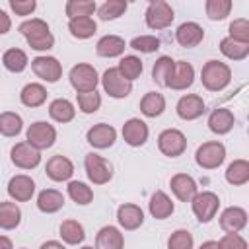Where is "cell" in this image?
<instances>
[{"label":"cell","mask_w":249,"mask_h":249,"mask_svg":"<svg viewBox=\"0 0 249 249\" xmlns=\"http://www.w3.org/2000/svg\"><path fill=\"white\" fill-rule=\"evenodd\" d=\"M140 111L146 117H160L165 111V97L160 91H148L140 99Z\"/></svg>","instance_id":"obj_29"},{"label":"cell","mask_w":249,"mask_h":249,"mask_svg":"<svg viewBox=\"0 0 249 249\" xmlns=\"http://www.w3.org/2000/svg\"><path fill=\"white\" fill-rule=\"evenodd\" d=\"M76 97H78V107H80V111L86 113V115H91V113H95V111L101 107V95L97 93V89H93V91H84V93H76Z\"/></svg>","instance_id":"obj_44"},{"label":"cell","mask_w":249,"mask_h":249,"mask_svg":"<svg viewBox=\"0 0 249 249\" xmlns=\"http://www.w3.org/2000/svg\"><path fill=\"white\" fill-rule=\"evenodd\" d=\"M202 39H204V29L196 21H185L175 31V41L181 47H185V49H191V47L200 45Z\"/></svg>","instance_id":"obj_19"},{"label":"cell","mask_w":249,"mask_h":249,"mask_svg":"<svg viewBox=\"0 0 249 249\" xmlns=\"http://www.w3.org/2000/svg\"><path fill=\"white\" fill-rule=\"evenodd\" d=\"M68 31L76 39H89L97 31V23L93 18H74L68 21Z\"/></svg>","instance_id":"obj_34"},{"label":"cell","mask_w":249,"mask_h":249,"mask_svg":"<svg viewBox=\"0 0 249 249\" xmlns=\"http://www.w3.org/2000/svg\"><path fill=\"white\" fill-rule=\"evenodd\" d=\"M21 249H27V247H21Z\"/></svg>","instance_id":"obj_55"},{"label":"cell","mask_w":249,"mask_h":249,"mask_svg":"<svg viewBox=\"0 0 249 249\" xmlns=\"http://www.w3.org/2000/svg\"><path fill=\"white\" fill-rule=\"evenodd\" d=\"M148 208H150V214H152L156 220H165V218H169V216L173 214V210H175L171 198H169L163 191H156V193L150 196Z\"/></svg>","instance_id":"obj_25"},{"label":"cell","mask_w":249,"mask_h":249,"mask_svg":"<svg viewBox=\"0 0 249 249\" xmlns=\"http://www.w3.org/2000/svg\"><path fill=\"white\" fill-rule=\"evenodd\" d=\"M231 80V68L222 60H208L200 70V82L208 91H222Z\"/></svg>","instance_id":"obj_2"},{"label":"cell","mask_w":249,"mask_h":249,"mask_svg":"<svg viewBox=\"0 0 249 249\" xmlns=\"http://www.w3.org/2000/svg\"><path fill=\"white\" fill-rule=\"evenodd\" d=\"M117 220L121 224V228L132 231V230H138L144 222V212L138 204H130V202H124L119 206L117 210Z\"/></svg>","instance_id":"obj_22"},{"label":"cell","mask_w":249,"mask_h":249,"mask_svg":"<svg viewBox=\"0 0 249 249\" xmlns=\"http://www.w3.org/2000/svg\"><path fill=\"white\" fill-rule=\"evenodd\" d=\"M101 86L109 97L123 99L132 91V82L124 80L117 68H107L101 76Z\"/></svg>","instance_id":"obj_10"},{"label":"cell","mask_w":249,"mask_h":249,"mask_svg":"<svg viewBox=\"0 0 249 249\" xmlns=\"http://www.w3.org/2000/svg\"><path fill=\"white\" fill-rule=\"evenodd\" d=\"M21 128H23V121L18 113H14V111L0 113V134L2 136H8V138L18 136L21 132Z\"/></svg>","instance_id":"obj_36"},{"label":"cell","mask_w":249,"mask_h":249,"mask_svg":"<svg viewBox=\"0 0 249 249\" xmlns=\"http://www.w3.org/2000/svg\"><path fill=\"white\" fill-rule=\"evenodd\" d=\"M27 144L29 146H33L35 150H47V148H51L53 144H54V140H56V130H54V126L53 124H49L47 121H37V123H33L29 128H27Z\"/></svg>","instance_id":"obj_8"},{"label":"cell","mask_w":249,"mask_h":249,"mask_svg":"<svg viewBox=\"0 0 249 249\" xmlns=\"http://www.w3.org/2000/svg\"><path fill=\"white\" fill-rule=\"evenodd\" d=\"M158 148L167 158H177L187 150V138L177 128H165L158 136Z\"/></svg>","instance_id":"obj_9"},{"label":"cell","mask_w":249,"mask_h":249,"mask_svg":"<svg viewBox=\"0 0 249 249\" xmlns=\"http://www.w3.org/2000/svg\"><path fill=\"white\" fill-rule=\"evenodd\" d=\"M224 160H226V146L218 140L204 142L195 152V161L202 169H216L224 163Z\"/></svg>","instance_id":"obj_3"},{"label":"cell","mask_w":249,"mask_h":249,"mask_svg":"<svg viewBox=\"0 0 249 249\" xmlns=\"http://www.w3.org/2000/svg\"><path fill=\"white\" fill-rule=\"evenodd\" d=\"M218 247L220 249H247V241L239 233H226L218 241Z\"/></svg>","instance_id":"obj_48"},{"label":"cell","mask_w":249,"mask_h":249,"mask_svg":"<svg viewBox=\"0 0 249 249\" xmlns=\"http://www.w3.org/2000/svg\"><path fill=\"white\" fill-rule=\"evenodd\" d=\"M10 27H12V21H10V16L4 12V10H0V35H4V33H8L10 31Z\"/></svg>","instance_id":"obj_50"},{"label":"cell","mask_w":249,"mask_h":249,"mask_svg":"<svg viewBox=\"0 0 249 249\" xmlns=\"http://www.w3.org/2000/svg\"><path fill=\"white\" fill-rule=\"evenodd\" d=\"M173 66H175V60L171 58V56H160L156 62H154V66H152V80L158 84V86H161V88H167V82H169V78H171V74H173Z\"/></svg>","instance_id":"obj_30"},{"label":"cell","mask_w":249,"mask_h":249,"mask_svg":"<svg viewBox=\"0 0 249 249\" xmlns=\"http://www.w3.org/2000/svg\"><path fill=\"white\" fill-rule=\"evenodd\" d=\"M35 193V181L29 175H14L8 181V195L16 202H27L31 200Z\"/></svg>","instance_id":"obj_16"},{"label":"cell","mask_w":249,"mask_h":249,"mask_svg":"<svg viewBox=\"0 0 249 249\" xmlns=\"http://www.w3.org/2000/svg\"><path fill=\"white\" fill-rule=\"evenodd\" d=\"M126 45H124V39L119 37V35H103L97 45H95V51L99 56H105V58H113V56H121L124 53Z\"/></svg>","instance_id":"obj_26"},{"label":"cell","mask_w":249,"mask_h":249,"mask_svg":"<svg viewBox=\"0 0 249 249\" xmlns=\"http://www.w3.org/2000/svg\"><path fill=\"white\" fill-rule=\"evenodd\" d=\"M19 101L25 107H41L47 101V89H45V86L35 84V82L23 86V89L19 93Z\"/></svg>","instance_id":"obj_28"},{"label":"cell","mask_w":249,"mask_h":249,"mask_svg":"<svg viewBox=\"0 0 249 249\" xmlns=\"http://www.w3.org/2000/svg\"><path fill=\"white\" fill-rule=\"evenodd\" d=\"M226 181L230 185L241 187L249 181V161L247 160H233L226 169Z\"/></svg>","instance_id":"obj_33"},{"label":"cell","mask_w":249,"mask_h":249,"mask_svg":"<svg viewBox=\"0 0 249 249\" xmlns=\"http://www.w3.org/2000/svg\"><path fill=\"white\" fill-rule=\"evenodd\" d=\"M124 237L119 228L115 226H103L95 235V249H123Z\"/></svg>","instance_id":"obj_24"},{"label":"cell","mask_w":249,"mask_h":249,"mask_svg":"<svg viewBox=\"0 0 249 249\" xmlns=\"http://www.w3.org/2000/svg\"><path fill=\"white\" fill-rule=\"evenodd\" d=\"M169 187L173 191V195L181 200V202H191V198L198 193L196 189V181L187 175V173H175L171 179H169Z\"/></svg>","instance_id":"obj_20"},{"label":"cell","mask_w":249,"mask_h":249,"mask_svg":"<svg viewBox=\"0 0 249 249\" xmlns=\"http://www.w3.org/2000/svg\"><path fill=\"white\" fill-rule=\"evenodd\" d=\"M191 208H193V214L196 216V220L206 224L216 216V212L220 208V198L212 191H202L191 198Z\"/></svg>","instance_id":"obj_4"},{"label":"cell","mask_w":249,"mask_h":249,"mask_svg":"<svg viewBox=\"0 0 249 249\" xmlns=\"http://www.w3.org/2000/svg\"><path fill=\"white\" fill-rule=\"evenodd\" d=\"M10 8L16 12V16H29L37 8L35 0H10Z\"/></svg>","instance_id":"obj_49"},{"label":"cell","mask_w":249,"mask_h":249,"mask_svg":"<svg viewBox=\"0 0 249 249\" xmlns=\"http://www.w3.org/2000/svg\"><path fill=\"white\" fill-rule=\"evenodd\" d=\"M0 249H14L12 239H10V237H6V235H0Z\"/></svg>","instance_id":"obj_52"},{"label":"cell","mask_w":249,"mask_h":249,"mask_svg":"<svg viewBox=\"0 0 249 249\" xmlns=\"http://www.w3.org/2000/svg\"><path fill=\"white\" fill-rule=\"evenodd\" d=\"M80 249H95V247H89V245H86V247H80Z\"/></svg>","instance_id":"obj_54"},{"label":"cell","mask_w":249,"mask_h":249,"mask_svg":"<svg viewBox=\"0 0 249 249\" xmlns=\"http://www.w3.org/2000/svg\"><path fill=\"white\" fill-rule=\"evenodd\" d=\"M45 171H47V175H49V179H53V181H68L70 177H72V173H74V163L66 158V156H53L49 161H47V165H45Z\"/></svg>","instance_id":"obj_21"},{"label":"cell","mask_w":249,"mask_h":249,"mask_svg":"<svg viewBox=\"0 0 249 249\" xmlns=\"http://www.w3.org/2000/svg\"><path fill=\"white\" fill-rule=\"evenodd\" d=\"M68 196L76 202V204H89L91 200H93V191H91V187H88L86 183H82V181H70L68 183Z\"/></svg>","instance_id":"obj_42"},{"label":"cell","mask_w":249,"mask_h":249,"mask_svg":"<svg viewBox=\"0 0 249 249\" xmlns=\"http://www.w3.org/2000/svg\"><path fill=\"white\" fill-rule=\"evenodd\" d=\"M231 6L233 4L230 0H206L204 10H206V16L212 21H220V19H226L230 16Z\"/></svg>","instance_id":"obj_43"},{"label":"cell","mask_w":249,"mask_h":249,"mask_svg":"<svg viewBox=\"0 0 249 249\" xmlns=\"http://www.w3.org/2000/svg\"><path fill=\"white\" fill-rule=\"evenodd\" d=\"M49 115L53 121L56 123H70L76 115V109L72 105V101L64 99V97H58V99H53L51 105H49Z\"/></svg>","instance_id":"obj_31"},{"label":"cell","mask_w":249,"mask_h":249,"mask_svg":"<svg viewBox=\"0 0 249 249\" xmlns=\"http://www.w3.org/2000/svg\"><path fill=\"white\" fill-rule=\"evenodd\" d=\"M126 8H128L126 0H107V2H103V4L97 8V16H99L103 21L117 19V18H121V16L126 12Z\"/></svg>","instance_id":"obj_41"},{"label":"cell","mask_w":249,"mask_h":249,"mask_svg":"<svg viewBox=\"0 0 249 249\" xmlns=\"http://www.w3.org/2000/svg\"><path fill=\"white\" fill-rule=\"evenodd\" d=\"M220 51L230 60H243L249 54V45L247 43H237V41H233L230 37H224L220 41Z\"/></svg>","instance_id":"obj_37"},{"label":"cell","mask_w":249,"mask_h":249,"mask_svg":"<svg viewBox=\"0 0 249 249\" xmlns=\"http://www.w3.org/2000/svg\"><path fill=\"white\" fill-rule=\"evenodd\" d=\"M68 78H70L72 88H74L78 93L93 91V89L97 88V82H99L97 70H95L91 64H86V62H80V64L72 66Z\"/></svg>","instance_id":"obj_5"},{"label":"cell","mask_w":249,"mask_h":249,"mask_svg":"<svg viewBox=\"0 0 249 249\" xmlns=\"http://www.w3.org/2000/svg\"><path fill=\"white\" fill-rule=\"evenodd\" d=\"M64 206V195L56 189H45L37 196V208L45 214H54Z\"/></svg>","instance_id":"obj_27"},{"label":"cell","mask_w":249,"mask_h":249,"mask_svg":"<svg viewBox=\"0 0 249 249\" xmlns=\"http://www.w3.org/2000/svg\"><path fill=\"white\" fill-rule=\"evenodd\" d=\"M31 68L37 78H41L49 84L58 82L62 76V66L54 56H35L31 60Z\"/></svg>","instance_id":"obj_11"},{"label":"cell","mask_w":249,"mask_h":249,"mask_svg":"<svg viewBox=\"0 0 249 249\" xmlns=\"http://www.w3.org/2000/svg\"><path fill=\"white\" fill-rule=\"evenodd\" d=\"M86 140L93 146V148H99V150H105V148H111L117 140V130L107 124V123H99V124H93L88 134H86Z\"/></svg>","instance_id":"obj_15"},{"label":"cell","mask_w":249,"mask_h":249,"mask_svg":"<svg viewBox=\"0 0 249 249\" xmlns=\"http://www.w3.org/2000/svg\"><path fill=\"white\" fill-rule=\"evenodd\" d=\"M39 249H66V247H64L60 241H54V239H51V241H45V243H43Z\"/></svg>","instance_id":"obj_51"},{"label":"cell","mask_w":249,"mask_h":249,"mask_svg":"<svg viewBox=\"0 0 249 249\" xmlns=\"http://www.w3.org/2000/svg\"><path fill=\"white\" fill-rule=\"evenodd\" d=\"M144 18H146V25L150 29H156L158 31V29L169 27L175 16H173V8L165 0H154V2L148 4Z\"/></svg>","instance_id":"obj_7"},{"label":"cell","mask_w":249,"mask_h":249,"mask_svg":"<svg viewBox=\"0 0 249 249\" xmlns=\"http://www.w3.org/2000/svg\"><path fill=\"white\" fill-rule=\"evenodd\" d=\"M247 226V212L241 206H228L220 214V228L226 233H237Z\"/></svg>","instance_id":"obj_18"},{"label":"cell","mask_w":249,"mask_h":249,"mask_svg":"<svg viewBox=\"0 0 249 249\" xmlns=\"http://www.w3.org/2000/svg\"><path fill=\"white\" fill-rule=\"evenodd\" d=\"M177 115L183 119V121H195L198 119L204 111H206V105H204V99L196 93H187L183 95L179 101H177V107H175Z\"/></svg>","instance_id":"obj_13"},{"label":"cell","mask_w":249,"mask_h":249,"mask_svg":"<svg viewBox=\"0 0 249 249\" xmlns=\"http://www.w3.org/2000/svg\"><path fill=\"white\" fill-rule=\"evenodd\" d=\"M198 249H220V247H218V241H204Z\"/></svg>","instance_id":"obj_53"},{"label":"cell","mask_w":249,"mask_h":249,"mask_svg":"<svg viewBox=\"0 0 249 249\" xmlns=\"http://www.w3.org/2000/svg\"><path fill=\"white\" fill-rule=\"evenodd\" d=\"M97 10L93 0H68L66 2V16L70 19L74 18H91V14Z\"/></svg>","instance_id":"obj_40"},{"label":"cell","mask_w":249,"mask_h":249,"mask_svg":"<svg viewBox=\"0 0 249 249\" xmlns=\"http://www.w3.org/2000/svg\"><path fill=\"white\" fill-rule=\"evenodd\" d=\"M193 82H195V68H193V64L187 62V60H177L175 66H173V74H171V78L167 82V88L181 91V89L191 88Z\"/></svg>","instance_id":"obj_17"},{"label":"cell","mask_w":249,"mask_h":249,"mask_svg":"<svg viewBox=\"0 0 249 249\" xmlns=\"http://www.w3.org/2000/svg\"><path fill=\"white\" fill-rule=\"evenodd\" d=\"M21 222V210L16 202L4 200L0 202V228L2 230H16Z\"/></svg>","instance_id":"obj_32"},{"label":"cell","mask_w":249,"mask_h":249,"mask_svg":"<svg viewBox=\"0 0 249 249\" xmlns=\"http://www.w3.org/2000/svg\"><path fill=\"white\" fill-rule=\"evenodd\" d=\"M148 134H150L148 124H146L142 119L132 117V119H128V121L123 124V138H124V142H126L128 146H132V148L144 146L146 140H148Z\"/></svg>","instance_id":"obj_14"},{"label":"cell","mask_w":249,"mask_h":249,"mask_svg":"<svg viewBox=\"0 0 249 249\" xmlns=\"http://www.w3.org/2000/svg\"><path fill=\"white\" fill-rule=\"evenodd\" d=\"M12 163L19 169H33L41 163V154L39 150H35L33 146H29L27 142H18L12 152H10Z\"/></svg>","instance_id":"obj_12"},{"label":"cell","mask_w":249,"mask_h":249,"mask_svg":"<svg viewBox=\"0 0 249 249\" xmlns=\"http://www.w3.org/2000/svg\"><path fill=\"white\" fill-rule=\"evenodd\" d=\"M130 49L150 54V53H156L160 49V39L154 35H138L130 41Z\"/></svg>","instance_id":"obj_46"},{"label":"cell","mask_w":249,"mask_h":249,"mask_svg":"<svg viewBox=\"0 0 249 249\" xmlns=\"http://www.w3.org/2000/svg\"><path fill=\"white\" fill-rule=\"evenodd\" d=\"M27 54L25 51L21 49H8L4 54H2V64L6 66V70L18 74V72H23L25 66H27Z\"/></svg>","instance_id":"obj_38"},{"label":"cell","mask_w":249,"mask_h":249,"mask_svg":"<svg viewBox=\"0 0 249 249\" xmlns=\"http://www.w3.org/2000/svg\"><path fill=\"white\" fill-rule=\"evenodd\" d=\"M230 39L249 45V21L245 18H237L230 23Z\"/></svg>","instance_id":"obj_47"},{"label":"cell","mask_w":249,"mask_h":249,"mask_svg":"<svg viewBox=\"0 0 249 249\" xmlns=\"http://www.w3.org/2000/svg\"><path fill=\"white\" fill-rule=\"evenodd\" d=\"M235 124V117L230 109L226 107H218L210 113L208 117V128L214 132V134H228Z\"/></svg>","instance_id":"obj_23"},{"label":"cell","mask_w":249,"mask_h":249,"mask_svg":"<svg viewBox=\"0 0 249 249\" xmlns=\"http://www.w3.org/2000/svg\"><path fill=\"white\" fill-rule=\"evenodd\" d=\"M84 167H86L88 179L93 185H105L113 177V165L105 158H101L99 154H93V152L88 154L84 160Z\"/></svg>","instance_id":"obj_6"},{"label":"cell","mask_w":249,"mask_h":249,"mask_svg":"<svg viewBox=\"0 0 249 249\" xmlns=\"http://www.w3.org/2000/svg\"><path fill=\"white\" fill-rule=\"evenodd\" d=\"M142 60L138 58V56H134V54H126V56H123L121 58V62H119V66H117V70L121 72V76L124 78V80H128V82H132V80H136L140 74H142Z\"/></svg>","instance_id":"obj_39"},{"label":"cell","mask_w":249,"mask_h":249,"mask_svg":"<svg viewBox=\"0 0 249 249\" xmlns=\"http://www.w3.org/2000/svg\"><path fill=\"white\" fill-rule=\"evenodd\" d=\"M60 237L64 243L68 245H78L84 241L86 237V231H84V226L78 222V220H64L60 224Z\"/></svg>","instance_id":"obj_35"},{"label":"cell","mask_w":249,"mask_h":249,"mask_svg":"<svg viewBox=\"0 0 249 249\" xmlns=\"http://www.w3.org/2000/svg\"><path fill=\"white\" fill-rule=\"evenodd\" d=\"M195 239L189 230H175L167 239V249H193Z\"/></svg>","instance_id":"obj_45"},{"label":"cell","mask_w":249,"mask_h":249,"mask_svg":"<svg viewBox=\"0 0 249 249\" xmlns=\"http://www.w3.org/2000/svg\"><path fill=\"white\" fill-rule=\"evenodd\" d=\"M19 33L25 37L27 45L35 51H49L54 45V37L49 31L47 21H43L39 18H31V19L19 23Z\"/></svg>","instance_id":"obj_1"}]
</instances>
